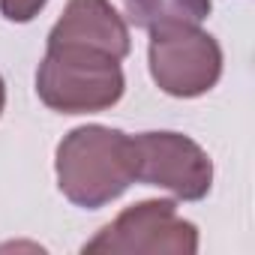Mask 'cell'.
I'll return each mask as SVG.
<instances>
[{"instance_id": "cell-1", "label": "cell", "mask_w": 255, "mask_h": 255, "mask_svg": "<svg viewBox=\"0 0 255 255\" xmlns=\"http://www.w3.org/2000/svg\"><path fill=\"white\" fill-rule=\"evenodd\" d=\"M54 171L60 192L75 207L99 210L135 183L132 135L99 123L78 126L57 144Z\"/></svg>"}, {"instance_id": "cell-6", "label": "cell", "mask_w": 255, "mask_h": 255, "mask_svg": "<svg viewBox=\"0 0 255 255\" xmlns=\"http://www.w3.org/2000/svg\"><path fill=\"white\" fill-rule=\"evenodd\" d=\"M48 45H81L114 60L129 54V27L111 0H69L63 15L48 33Z\"/></svg>"}, {"instance_id": "cell-3", "label": "cell", "mask_w": 255, "mask_h": 255, "mask_svg": "<svg viewBox=\"0 0 255 255\" xmlns=\"http://www.w3.org/2000/svg\"><path fill=\"white\" fill-rule=\"evenodd\" d=\"M150 78L177 99H195L216 87L222 75V48L198 24H162L150 30Z\"/></svg>"}, {"instance_id": "cell-4", "label": "cell", "mask_w": 255, "mask_h": 255, "mask_svg": "<svg viewBox=\"0 0 255 255\" xmlns=\"http://www.w3.org/2000/svg\"><path fill=\"white\" fill-rule=\"evenodd\" d=\"M81 252H147V255H195L198 228L177 213L168 198H147L126 207L111 225H105Z\"/></svg>"}, {"instance_id": "cell-7", "label": "cell", "mask_w": 255, "mask_h": 255, "mask_svg": "<svg viewBox=\"0 0 255 255\" xmlns=\"http://www.w3.org/2000/svg\"><path fill=\"white\" fill-rule=\"evenodd\" d=\"M123 6L126 18L144 30L162 24H201L213 9L210 0H123Z\"/></svg>"}, {"instance_id": "cell-2", "label": "cell", "mask_w": 255, "mask_h": 255, "mask_svg": "<svg viewBox=\"0 0 255 255\" xmlns=\"http://www.w3.org/2000/svg\"><path fill=\"white\" fill-rule=\"evenodd\" d=\"M126 78L120 60L81 45H48L36 69L39 99L60 114H96L120 102Z\"/></svg>"}, {"instance_id": "cell-8", "label": "cell", "mask_w": 255, "mask_h": 255, "mask_svg": "<svg viewBox=\"0 0 255 255\" xmlns=\"http://www.w3.org/2000/svg\"><path fill=\"white\" fill-rule=\"evenodd\" d=\"M45 3L48 0H0V15L15 24H27L45 9Z\"/></svg>"}, {"instance_id": "cell-5", "label": "cell", "mask_w": 255, "mask_h": 255, "mask_svg": "<svg viewBox=\"0 0 255 255\" xmlns=\"http://www.w3.org/2000/svg\"><path fill=\"white\" fill-rule=\"evenodd\" d=\"M135 183L168 189L180 201H201L213 186V162L207 150L183 132L132 135Z\"/></svg>"}, {"instance_id": "cell-9", "label": "cell", "mask_w": 255, "mask_h": 255, "mask_svg": "<svg viewBox=\"0 0 255 255\" xmlns=\"http://www.w3.org/2000/svg\"><path fill=\"white\" fill-rule=\"evenodd\" d=\"M3 105H6V84H3V75H0V114H3Z\"/></svg>"}]
</instances>
